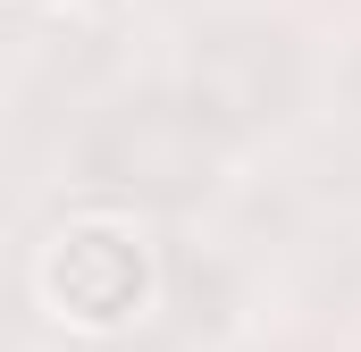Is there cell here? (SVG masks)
<instances>
[{
  "label": "cell",
  "mask_w": 361,
  "mask_h": 352,
  "mask_svg": "<svg viewBox=\"0 0 361 352\" xmlns=\"http://www.w3.org/2000/svg\"><path fill=\"white\" fill-rule=\"evenodd\" d=\"M51 319L68 327H126L152 302V244L126 218H68L34 268Z\"/></svg>",
  "instance_id": "cell-1"
}]
</instances>
